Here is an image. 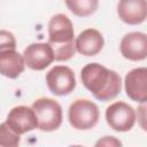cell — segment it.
Masks as SVG:
<instances>
[{
    "instance_id": "277c9868",
    "label": "cell",
    "mask_w": 147,
    "mask_h": 147,
    "mask_svg": "<svg viewBox=\"0 0 147 147\" xmlns=\"http://www.w3.org/2000/svg\"><path fill=\"white\" fill-rule=\"evenodd\" d=\"M99 117L100 111L98 106L87 99L75 100L68 110L69 123L76 130H90L94 127Z\"/></svg>"
},
{
    "instance_id": "3957f363",
    "label": "cell",
    "mask_w": 147,
    "mask_h": 147,
    "mask_svg": "<svg viewBox=\"0 0 147 147\" xmlns=\"http://www.w3.org/2000/svg\"><path fill=\"white\" fill-rule=\"evenodd\" d=\"M31 108L37 116L39 130L44 132H52L61 126L63 118L62 107L54 99L39 98L32 103Z\"/></svg>"
},
{
    "instance_id": "6da1fadb",
    "label": "cell",
    "mask_w": 147,
    "mask_h": 147,
    "mask_svg": "<svg viewBox=\"0 0 147 147\" xmlns=\"http://www.w3.org/2000/svg\"><path fill=\"white\" fill-rule=\"evenodd\" d=\"M83 85L99 101L115 99L122 88L121 76L99 63H88L80 71Z\"/></svg>"
},
{
    "instance_id": "ac0fdd59",
    "label": "cell",
    "mask_w": 147,
    "mask_h": 147,
    "mask_svg": "<svg viewBox=\"0 0 147 147\" xmlns=\"http://www.w3.org/2000/svg\"><path fill=\"white\" fill-rule=\"evenodd\" d=\"M145 109H146L145 103H142V105L139 107V110H140V113H141V116L136 115V116H138V119L140 121V125H141V127H142L144 130H146V125H145V121H146V116H145Z\"/></svg>"
},
{
    "instance_id": "4fadbf2b",
    "label": "cell",
    "mask_w": 147,
    "mask_h": 147,
    "mask_svg": "<svg viewBox=\"0 0 147 147\" xmlns=\"http://www.w3.org/2000/svg\"><path fill=\"white\" fill-rule=\"evenodd\" d=\"M25 69L23 55L16 49L0 51V74L7 78H17Z\"/></svg>"
},
{
    "instance_id": "9a60e30c",
    "label": "cell",
    "mask_w": 147,
    "mask_h": 147,
    "mask_svg": "<svg viewBox=\"0 0 147 147\" xmlns=\"http://www.w3.org/2000/svg\"><path fill=\"white\" fill-rule=\"evenodd\" d=\"M20 140V134L15 133L6 122L0 124V147H16Z\"/></svg>"
},
{
    "instance_id": "e0dca14e",
    "label": "cell",
    "mask_w": 147,
    "mask_h": 147,
    "mask_svg": "<svg viewBox=\"0 0 147 147\" xmlns=\"http://www.w3.org/2000/svg\"><path fill=\"white\" fill-rule=\"evenodd\" d=\"M95 146H122V142L115 137H103L96 141Z\"/></svg>"
},
{
    "instance_id": "8fae6325",
    "label": "cell",
    "mask_w": 147,
    "mask_h": 147,
    "mask_svg": "<svg viewBox=\"0 0 147 147\" xmlns=\"http://www.w3.org/2000/svg\"><path fill=\"white\" fill-rule=\"evenodd\" d=\"M117 15L129 25L141 24L147 16L146 0H119L117 3Z\"/></svg>"
},
{
    "instance_id": "8992f818",
    "label": "cell",
    "mask_w": 147,
    "mask_h": 147,
    "mask_svg": "<svg viewBox=\"0 0 147 147\" xmlns=\"http://www.w3.org/2000/svg\"><path fill=\"white\" fill-rule=\"evenodd\" d=\"M46 84L53 94L68 95L76 87L75 74L67 65H55L46 74Z\"/></svg>"
},
{
    "instance_id": "7a4b0ae2",
    "label": "cell",
    "mask_w": 147,
    "mask_h": 147,
    "mask_svg": "<svg viewBox=\"0 0 147 147\" xmlns=\"http://www.w3.org/2000/svg\"><path fill=\"white\" fill-rule=\"evenodd\" d=\"M48 44L53 48L55 61H68L75 55V31L67 15L56 14L49 20Z\"/></svg>"
},
{
    "instance_id": "2e32d148",
    "label": "cell",
    "mask_w": 147,
    "mask_h": 147,
    "mask_svg": "<svg viewBox=\"0 0 147 147\" xmlns=\"http://www.w3.org/2000/svg\"><path fill=\"white\" fill-rule=\"evenodd\" d=\"M5 49H16V39L11 32L0 30V51Z\"/></svg>"
},
{
    "instance_id": "5bb4252c",
    "label": "cell",
    "mask_w": 147,
    "mask_h": 147,
    "mask_svg": "<svg viewBox=\"0 0 147 147\" xmlns=\"http://www.w3.org/2000/svg\"><path fill=\"white\" fill-rule=\"evenodd\" d=\"M68 9L78 17L93 15L99 6V0H64Z\"/></svg>"
},
{
    "instance_id": "30bf717a",
    "label": "cell",
    "mask_w": 147,
    "mask_h": 147,
    "mask_svg": "<svg viewBox=\"0 0 147 147\" xmlns=\"http://www.w3.org/2000/svg\"><path fill=\"white\" fill-rule=\"evenodd\" d=\"M121 54L130 61H141L147 56V36L144 32L126 33L119 44Z\"/></svg>"
},
{
    "instance_id": "7c38bea8",
    "label": "cell",
    "mask_w": 147,
    "mask_h": 147,
    "mask_svg": "<svg viewBox=\"0 0 147 147\" xmlns=\"http://www.w3.org/2000/svg\"><path fill=\"white\" fill-rule=\"evenodd\" d=\"M105 45L103 36L96 29H86L82 31L75 39L76 51L84 56H95Z\"/></svg>"
},
{
    "instance_id": "9c48e42d",
    "label": "cell",
    "mask_w": 147,
    "mask_h": 147,
    "mask_svg": "<svg viewBox=\"0 0 147 147\" xmlns=\"http://www.w3.org/2000/svg\"><path fill=\"white\" fill-rule=\"evenodd\" d=\"M124 88L132 101L145 103L147 100V69L139 67L129 71L124 79Z\"/></svg>"
},
{
    "instance_id": "5b68a950",
    "label": "cell",
    "mask_w": 147,
    "mask_h": 147,
    "mask_svg": "<svg viewBox=\"0 0 147 147\" xmlns=\"http://www.w3.org/2000/svg\"><path fill=\"white\" fill-rule=\"evenodd\" d=\"M136 117L133 107L123 101H116L106 109V121L108 125L117 132L130 131L134 126Z\"/></svg>"
},
{
    "instance_id": "52a82bcc",
    "label": "cell",
    "mask_w": 147,
    "mask_h": 147,
    "mask_svg": "<svg viewBox=\"0 0 147 147\" xmlns=\"http://www.w3.org/2000/svg\"><path fill=\"white\" fill-rule=\"evenodd\" d=\"M25 65L32 70L41 71L54 61V52L48 42H34L29 45L23 52Z\"/></svg>"
},
{
    "instance_id": "ba28073f",
    "label": "cell",
    "mask_w": 147,
    "mask_h": 147,
    "mask_svg": "<svg viewBox=\"0 0 147 147\" xmlns=\"http://www.w3.org/2000/svg\"><path fill=\"white\" fill-rule=\"evenodd\" d=\"M6 124L20 136L38 127V121L33 109L26 106L14 107L7 115Z\"/></svg>"
}]
</instances>
